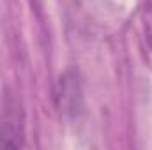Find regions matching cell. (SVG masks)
Segmentation results:
<instances>
[{
  "label": "cell",
  "mask_w": 152,
  "mask_h": 150,
  "mask_svg": "<svg viewBox=\"0 0 152 150\" xmlns=\"http://www.w3.org/2000/svg\"><path fill=\"white\" fill-rule=\"evenodd\" d=\"M23 108L12 92H4L0 103V149L23 147Z\"/></svg>",
  "instance_id": "cell-1"
},
{
  "label": "cell",
  "mask_w": 152,
  "mask_h": 150,
  "mask_svg": "<svg viewBox=\"0 0 152 150\" xmlns=\"http://www.w3.org/2000/svg\"><path fill=\"white\" fill-rule=\"evenodd\" d=\"M57 106L67 117H78L83 110V90L75 71H67L60 76L57 85Z\"/></svg>",
  "instance_id": "cell-2"
},
{
  "label": "cell",
  "mask_w": 152,
  "mask_h": 150,
  "mask_svg": "<svg viewBox=\"0 0 152 150\" xmlns=\"http://www.w3.org/2000/svg\"><path fill=\"white\" fill-rule=\"evenodd\" d=\"M143 25H145L147 42L152 50V0H143Z\"/></svg>",
  "instance_id": "cell-3"
}]
</instances>
